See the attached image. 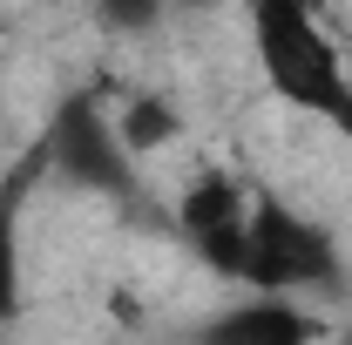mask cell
<instances>
[{"label": "cell", "instance_id": "obj_4", "mask_svg": "<svg viewBox=\"0 0 352 345\" xmlns=\"http://www.w3.org/2000/svg\"><path fill=\"white\" fill-rule=\"evenodd\" d=\"M251 183H237L230 170H204L197 183H183L176 197V237L210 264L217 278L237 285V264H244V230H251Z\"/></svg>", "mask_w": 352, "mask_h": 345}, {"label": "cell", "instance_id": "obj_2", "mask_svg": "<svg viewBox=\"0 0 352 345\" xmlns=\"http://www.w3.org/2000/svg\"><path fill=\"white\" fill-rule=\"evenodd\" d=\"M346 278L339 258V237L305 216L298 203L258 190L251 197V230H244V264H237V285L244 291H285V298H311V291H332Z\"/></svg>", "mask_w": 352, "mask_h": 345}, {"label": "cell", "instance_id": "obj_9", "mask_svg": "<svg viewBox=\"0 0 352 345\" xmlns=\"http://www.w3.org/2000/svg\"><path fill=\"white\" fill-rule=\"evenodd\" d=\"M346 339H352V325H346Z\"/></svg>", "mask_w": 352, "mask_h": 345}, {"label": "cell", "instance_id": "obj_1", "mask_svg": "<svg viewBox=\"0 0 352 345\" xmlns=\"http://www.w3.org/2000/svg\"><path fill=\"white\" fill-rule=\"evenodd\" d=\"M271 102L352 142V54L332 41L318 0H237Z\"/></svg>", "mask_w": 352, "mask_h": 345}, {"label": "cell", "instance_id": "obj_5", "mask_svg": "<svg viewBox=\"0 0 352 345\" xmlns=\"http://www.w3.org/2000/svg\"><path fill=\"white\" fill-rule=\"evenodd\" d=\"M47 183V149L41 135L0 170V325L21 318V291H28V203Z\"/></svg>", "mask_w": 352, "mask_h": 345}, {"label": "cell", "instance_id": "obj_6", "mask_svg": "<svg viewBox=\"0 0 352 345\" xmlns=\"http://www.w3.org/2000/svg\"><path fill=\"white\" fill-rule=\"evenodd\" d=\"M311 332H318V318L285 291H244L237 304H223L210 318V339H230V345H244V339L292 345V339H311Z\"/></svg>", "mask_w": 352, "mask_h": 345}, {"label": "cell", "instance_id": "obj_3", "mask_svg": "<svg viewBox=\"0 0 352 345\" xmlns=\"http://www.w3.org/2000/svg\"><path fill=\"white\" fill-rule=\"evenodd\" d=\"M41 149H47V176L75 183V190H95V197H135L142 183V156H135L122 129H116V109L95 95V88H75L54 102L41 129Z\"/></svg>", "mask_w": 352, "mask_h": 345}, {"label": "cell", "instance_id": "obj_7", "mask_svg": "<svg viewBox=\"0 0 352 345\" xmlns=\"http://www.w3.org/2000/svg\"><path fill=\"white\" fill-rule=\"evenodd\" d=\"M116 129H122V142L149 163L163 142H176V135H183V109H176L170 95H156V88H135V95H122V102H116Z\"/></svg>", "mask_w": 352, "mask_h": 345}, {"label": "cell", "instance_id": "obj_8", "mask_svg": "<svg viewBox=\"0 0 352 345\" xmlns=\"http://www.w3.org/2000/svg\"><path fill=\"white\" fill-rule=\"evenodd\" d=\"M163 7H170V0H88V14H95L109 34H149V27L163 21Z\"/></svg>", "mask_w": 352, "mask_h": 345}]
</instances>
